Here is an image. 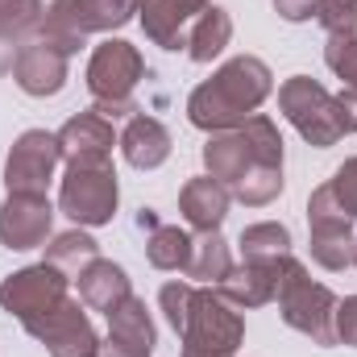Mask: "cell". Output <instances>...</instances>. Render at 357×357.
Instances as JSON below:
<instances>
[{"instance_id":"obj_1","label":"cell","mask_w":357,"mask_h":357,"mask_svg":"<svg viewBox=\"0 0 357 357\" xmlns=\"http://www.w3.org/2000/svg\"><path fill=\"white\" fill-rule=\"evenodd\" d=\"M274 91V75L262 59L254 54H237L229 63H220L199 88L187 96V121L204 133H225L245 125Z\"/></svg>"},{"instance_id":"obj_2","label":"cell","mask_w":357,"mask_h":357,"mask_svg":"<svg viewBox=\"0 0 357 357\" xmlns=\"http://www.w3.org/2000/svg\"><path fill=\"white\" fill-rule=\"evenodd\" d=\"M204 167L216 183L233 187L250 175L254 167H282V133L278 125L270 121L266 112H254L245 125L237 129H225V133H208V146H204Z\"/></svg>"},{"instance_id":"obj_3","label":"cell","mask_w":357,"mask_h":357,"mask_svg":"<svg viewBox=\"0 0 357 357\" xmlns=\"http://www.w3.org/2000/svg\"><path fill=\"white\" fill-rule=\"evenodd\" d=\"M278 316L287 328L303 333L312 345H337V295L324 282H312L307 266L299 258L282 262V278H278Z\"/></svg>"},{"instance_id":"obj_4","label":"cell","mask_w":357,"mask_h":357,"mask_svg":"<svg viewBox=\"0 0 357 357\" xmlns=\"http://www.w3.org/2000/svg\"><path fill=\"white\" fill-rule=\"evenodd\" d=\"M146 79V59L133 42L125 38H104L88 59V91L96 100V112L108 116V121H121V116H133L137 112V100L133 91Z\"/></svg>"},{"instance_id":"obj_5","label":"cell","mask_w":357,"mask_h":357,"mask_svg":"<svg viewBox=\"0 0 357 357\" xmlns=\"http://www.w3.org/2000/svg\"><path fill=\"white\" fill-rule=\"evenodd\" d=\"M137 17V0H50L38 38H50L67 54H79L91 33H112Z\"/></svg>"},{"instance_id":"obj_6","label":"cell","mask_w":357,"mask_h":357,"mask_svg":"<svg viewBox=\"0 0 357 357\" xmlns=\"http://www.w3.org/2000/svg\"><path fill=\"white\" fill-rule=\"evenodd\" d=\"M121 204V183L112 158L104 162H67V175L59 183V212L75 220V229L112 225Z\"/></svg>"},{"instance_id":"obj_7","label":"cell","mask_w":357,"mask_h":357,"mask_svg":"<svg viewBox=\"0 0 357 357\" xmlns=\"http://www.w3.org/2000/svg\"><path fill=\"white\" fill-rule=\"evenodd\" d=\"M178 341L191 354L233 357L245 341V316L229 299H220L216 287H195V295L187 303V320L178 328Z\"/></svg>"},{"instance_id":"obj_8","label":"cell","mask_w":357,"mask_h":357,"mask_svg":"<svg viewBox=\"0 0 357 357\" xmlns=\"http://www.w3.org/2000/svg\"><path fill=\"white\" fill-rule=\"evenodd\" d=\"M278 108H282V116L295 125V133L307 142V146H316V150H328V146H337L345 133H341V121H337V96L324 88V84H316L312 75H291V79H282V88H278Z\"/></svg>"},{"instance_id":"obj_9","label":"cell","mask_w":357,"mask_h":357,"mask_svg":"<svg viewBox=\"0 0 357 357\" xmlns=\"http://www.w3.org/2000/svg\"><path fill=\"white\" fill-rule=\"evenodd\" d=\"M307 245H312V262L324 270H345L354 266L357 254V233L354 220L341 212V204L333 199V187H316L307 199Z\"/></svg>"},{"instance_id":"obj_10","label":"cell","mask_w":357,"mask_h":357,"mask_svg":"<svg viewBox=\"0 0 357 357\" xmlns=\"http://www.w3.org/2000/svg\"><path fill=\"white\" fill-rule=\"evenodd\" d=\"M25 333L33 341H42L50 349V357H96L100 354V333L91 324L88 307H84V299H71V295L54 312L25 320Z\"/></svg>"},{"instance_id":"obj_11","label":"cell","mask_w":357,"mask_h":357,"mask_svg":"<svg viewBox=\"0 0 357 357\" xmlns=\"http://www.w3.org/2000/svg\"><path fill=\"white\" fill-rule=\"evenodd\" d=\"M67 291H71V274H63V270L50 266V262H38V266L17 270V274H8L0 282V307L25 324L33 316L54 312L67 299Z\"/></svg>"},{"instance_id":"obj_12","label":"cell","mask_w":357,"mask_h":357,"mask_svg":"<svg viewBox=\"0 0 357 357\" xmlns=\"http://www.w3.org/2000/svg\"><path fill=\"white\" fill-rule=\"evenodd\" d=\"M63 162V150H59V133H46V129H25L8 158H4V187L8 191H33V195H46L50 178Z\"/></svg>"},{"instance_id":"obj_13","label":"cell","mask_w":357,"mask_h":357,"mask_svg":"<svg viewBox=\"0 0 357 357\" xmlns=\"http://www.w3.org/2000/svg\"><path fill=\"white\" fill-rule=\"evenodd\" d=\"M67 75H71V54L63 46H54L50 38H29L17 46L13 54V79L17 88L33 100H46V96H59L67 88Z\"/></svg>"},{"instance_id":"obj_14","label":"cell","mask_w":357,"mask_h":357,"mask_svg":"<svg viewBox=\"0 0 357 357\" xmlns=\"http://www.w3.org/2000/svg\"><path fill=\"white\" fill-rule=\"evenodd\" d=\"M54 229V204L46 195H33V191H8V199L0 204V245L4 250H38L46 245Z\"/></svg>"},{"instance_id":"obj_15","label":"cell","mask_w":357,"mask_h":357,"mask_svg":"<svg viewBox=\"0 0 357 357\" xmlns=\"http://www.w3.org/2000/svg\"><path fill=\"white\" fill-rule=\"evenodd\" d=\"M208 4L212 0H137V21L154 46L187 50V33Z\"/></svg>"},{"instance_id":"obj_16","label":"cell","mask_w":357,"mask_h":357,"mask_svg":"<svg viewBox=\"0 0 357 357\" xmlns=\"http://www.w3.org/2000/svg\"><path fill=\"white\" fill-rule=\"evenodd\" d=\"M291 258V254H287ZM287 258H274V262H241L233 266L220 282V299H229L237 312H250V307H266L270 299L278 295V278H282V262Z\"/></svg>"},{"instance_id":"obj_17","label":"cell","mask_w":357,"mask_h":357,"mask_svg":"<svg viewBox=\"0 0 357 357\" xmlns=\"http://www.w3.org/2000/svg\"><path fill=\"white\" fill-rule=\"evenodd\" d=\"M112 146H116L112 121L100 116L96 108H91V112H75V116L59 129L63 162H104V158H112Z\"/></svg>"},{"instance_id":"obj_18","label":"cell","mask_w":357,"mask_h":357,"mask_svg":"<svg viewBox=\"0 0 357 357\" xmlns=\"http://www.w3.org/2000/svg\"><path fill=\"white\" fill-rule=\"evenodd\" d=\"M121 154L129 167L137 171H158L167 158H171V129L158 121V116H146V112H133L116 137Z\"/></svg>"},{"instance_id":"obj_19","label":"cell","mask_w":357,"mask_h":357,"mask_svg":"<svg viewBox=\"0 0 357 357\" xmlns=\"http://www.w3.org/2000/svg\"><path fill=\"white\" fill-rule=\"evenodd\" d=\"M229 204H233L229 187L216 183L212 175L187 178L183 191H178V212L195 233H216L225 225V216H229Z\"/></svg>"},{"instance_id":"obj_20","label":"cell","mask_w":357,"mask_h":357,"mask_svg":"<svg viewBox=\"0 0 357 357\" xmlns=\"http://www.w3.org/2000/svg\"><path fill=\"white\" fill-rule=\"evenodd\" d=\"M79 299H84V307L88 312H112V307H121L129 295H133V287H129V274L125 266H116V262H108V258H96L88 270H79Z\"/></svg>"},{"instance_id":"obj_21","label":"cell","mask_w":357,"mask_h":357,"mask_svg":"<svg viewBox=\"0 0 357 357\" xmlns=\"http://www.w3.org/2000/svg\"><path fill=\"white\" fill-rule=\"evenodd\" d=\"M108 341H116V345H125V349H133V354H142V357L154 354L158 328H154V320L146 312V299L129 295L121 307L108 312Z\"/></svg>"},{"instance_id":"obj_22","label":"cell","mask_w":357,"mask_h":357,"mask_svg":"<svg viewBox=\"0 0 357 357\" xmlns=\"http://www.w3.org/2000/svg\"><path fill=\"white\" fill-rule=\"evenodd\" d=\"M229 42H233V17H229L220 4H208V8L195 17L191 33H187V59L204 67V63H212L216 54H225Z\"/></svg>"},{"instance_id":"obj_23","label":"cell","mask_w":357,"mask_h":357,"mask_svg":"<svg viewBox=\"0 0 357 357\" xmlns=\"http://www.w3.org/2000/svg\"><path fill=\"white\" fill-rule=\"evenodd\" d=\"M229 270H233V258H229V241L220 237V229L191 237V258H187V270L183 274L195 287H216Z\"/></svg>"},{"instance_id":"obj_24","label":"cell","mask_w":357,"mask_h":357,"mask_svg":"<svg viewBox=\"0 0 357 357\" xmlns=\"http://www.w3.org/2000/svg\"><path fill=\"white\" fill-rule=\"evenodd\" d=\"M46 250V258L42 262H50V266H59L63 274H71V282L79 278V270H88L96 258H100V245H96V237H88L84 229H67V233H59L50 245H42Z\"/></svg>"},{"instance_id":"obj_25","label":"cell","mask_w":357,"mask_h":357,"mask_svg":"<svg viewBox=\"0 0 357 357\" xmlns=\"http://www.w3.org/2000/svg\"><path fill=\"white\" fill-rule=\"evenodd\" d=\"M237 245H241V258L245 262H274V258H287L291 254V229L278 225V220H262V225L241 229Z\"/></svg>"},{"instance_id":"obj_26","label":"cell","mask_w":357,"mask_h":357,"mask_svg":"<svg viewBox=\"0 0 357 357\" xmlns=\"http://www.w3.org/2000/svg\"><path fill=\"white\" fill-rule=\"evenodd\" d=\"M42 17H46L42 0H0V50L29 42V33H38Z\"/></svg>"},{"instance_id":"obj_27","label":"cell","mask_w":357,"mask_h":357,"mask_svg":"<svg viewBox=\"0 0 357 357\" xmlns=\"http://www.w3.org/2000/svg\"><path fill=\"white\" fill-rule=\"evenodd\" d=\"M146 258H150L154 270H187V258H191V233H183L178 225H158V229H150Z\"/></svg>"},{"instance_id":"obj_28","label":"cell","mask_w":357,"mask_h":357,"mask_svg":"<svg viewBox=\"0 0 357 357\" xmlns=\"http://www.w3.org/2000/svg\"><path fill=\"white\" fill-rule=\"evenodd\" d=\"M278 195H282V167H254L233 187V199H241L245 208H266Z\"/></svg>"},{"instance_id":"obj_29","label":"cell","mask_w":357,"mask_h":357,"mask_svg":"<svg viewBox=\"0 0 357 357\" xmlns=\"http://www.w3.org/2000/svg\"><path fill=\"white\" fill-rule=\"evenodd\" d=\"M324 63L337 79L357 84V33H341V38H328L324 46Z\"/></svg>"},{"instance_id":"obj_30","label":"cell","mask_w":357,"mask_h":357,"mask_svg":"<svg viewBox=\"0 0 357 357\" xmlns=\"http://www.w3.org/2000/svg\"><path fill=\"white\" fill-rule=\"evenodd\" d=\"M316 21L324 25L328 38H341V33H357V0H324Z\"/></svg>"},{"instance_id":"obj_31","label":"cell","mask_w":357,"mask_h":357,"mask_svg":"<svg viewBox=\"0 0 357 357\" xmlns=\"http://www.w3.org/2000/svg\"><path fill=\"white\" fill-rule=\"evenodd\" d=\"M191 295H195V282H167L162 291H158V307H162V316H167V324L171 328H183V320H187V303H191Z\"/></svg>"},{"instance_id":"obj_32","label":"cell","mask_w":357,"mask_h":357,"mask_svg":"<svg viewBox=\"0 0 357 357\" xmlns=\"http://www.w3.org/2000/svg\"><path fill=\"white\" fill-rule=\"evenodd\" d=\"M328 187H333V199L341 204V212H345L349 220H357V158L341 162L337 175L328 178Z\"/></svg>"},{"instance_id":"obj_33","label":"cell","mask_w":357,"mask_h":357,"mask_svg":"<svg viewBox=\"0 0 357 357\" xmlns=\"http://www.w3.org/2000/svg\"><path fill=\"white\" fill-rule=\"evenodd\" d=\"M337 345L357 349V295H345L337 303Z\"/></svg>"},{"instance_id":"obj_34","label":"cell","mask_w":357,"mask_h":357,"mask_svg":"<svg viewBox=\"0 0 357 357\" xmlns=\"http://www.w3.org/2000/svg\"><path fill=\"white\" fill-rule=\"evenodd\" d=\"M337 121L341 133H357V84H345L337 91Z\"/></svg>"},{"instance_id":"obj_35","label":"cell","mask_w":357,"mask_h":357,"mask_svg":"<svg viewBox=\"0 0 357 357\" xmlns=\"http://www.w3.org/2000/svg\"><path fill=\"white\" fill-rule=\"evenodd\" d=\"M320 4L324 0H274V13L282 21H312L320 13Z\"/></svg>"},{"instance_id":"obj_36","label":"cell","mask_w":357,"mask_h":357,"mask_svg":"<svg viewBox=\"0 0 357 357\" xmlns=\"http://www.w3.org/2000/svg\"><path fill=\"white\" fill-rule=\"evenodd\" d=\"M96 357H142V354H133V349H125V345H116V341H108V337H104Z\"/></svg>"},{"instance_id":"obj_37","label":"cell","mask_w":357,"mask_h":357,"mask_svg":"<svg viewBox=\"0 0 357 357\" xmlns=\"http://www.w3.org/2000/svg\"><path fill=\"white\" fill-rule=\"evenodd\" d=\"M183 357H216V354H191V349H183Z\"/></svg>"},{"instance_id":"obj_38","label":"cell","mask_w":357,"mask_h":357,"mask_svg":"<svg viewBox=\"0 0 357 357\" xmlns=\"http://www.w3.org/2000/svg\"><path fill=\"white\" fill-rule=\"evenodd\" d=\"M354 266H357V254H354Z\"/></svg>"}]
</instances>
